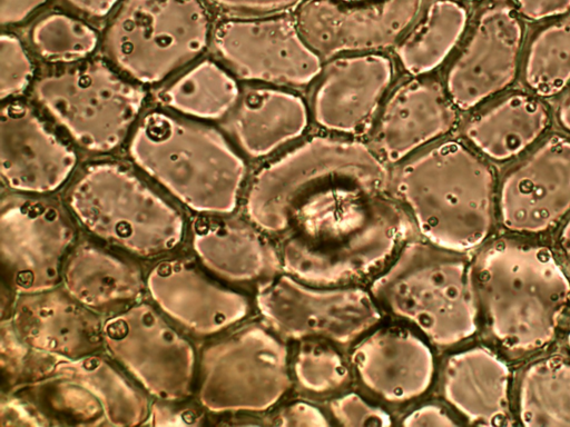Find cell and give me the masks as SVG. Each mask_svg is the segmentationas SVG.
<instances>
[{
  "label": "cell",
  "mask_w": 570,
  "mask_h": 427,
  "mask_svg": "<svg viewBox=\"0 0 570 427\" xmlns=\"http://www.w3.org/2000/svg\"><path fill=\"white\" fill-rule=\"evenodd\" d=\"M0 418L2 426H41L48 420L26 398L9 394L2 397Z\"/></svg>",
  "instance_id": "42"
},
{
  "label": "cell",
  "mask_w": 570,
  "mask_h": 427,
  "mask_svg": "<svg viewBox=\"0 0 570 427\" xmlns=\"http://www.w3.org/2000/svg\"><path fill=\"white\" fill-rule=\"evenodd\" d=\"M35 93L77 145L98 153L124 141L145 101L139 87L101 61L47 76L38 81Z\"/></svg>",
  "instance_id": "10"
},
{
  "label": "cell",
  "mask_w": 570,
  "mask_h": 427,
  "mask_svg": "<svg viewBox=\"0 0 570 427\" xmlns=\"http://www.w3.org/2000/svg\"><path fill=\"white\" fill-rule=\"evenodd\" d=\"M33 76V66L20 40L11 33L0 38V98L21 93Z\"/></svg>",
  "instance_id": "37"
},
{
  "label": "cell",
  "mask_w": 570,
  "mask_h": 427,
  "mask_svg": "<svg viewBox=\"0 0 570 427\" xmlns=\"http://www.w3.org/2000/svg\"><path fill=\"white\" fill-rule=\"evenodd\" d=\"M567 345L570 349V326H569V329H568V332H567Z\"/></svg>",
  "instance_id": "50"
},
{
  "label": "cell",
  "mask_w": 570,
  "mask_h": 427,
  "mask_svg": "<svg viewBox=\"0 0 570 427\" xmlns=\"http://www.w3.org/2000/svg\"><path fill=\"white\" fill-rule=\"evenodd\" d=\"M291 373L303 393L324 397L344 389L352 377V366L337 347L324 339H305L291 358Z\"/></svg>",
  "instance_id": "35"
},
{
  "label": "cell",
  "mask_w": 570,
  "mask_h": 427,
  "mask_svg": "<svg viewBox=\"0 0 570 427\" xmlns=\"http://www.w3.org/2000/svg\"><path fill=\"white\" fill-rule=\"evenodd\" d=\"M368 290L380 308L439 348L458 345L478 330L472 266L460 254L428 241L404 242Z\"/></svg>",
  "instance_id": "6"
},
{
  "label": "cell",
  "mask_w": 570,
  "mask_h": 427,
  "mask_svg": "<svg viewBox=\"0 0 570 427\" xmlns=\"http://www.w3.org/2000/svg\"><path fill=\"white\" fill-rule=\"evenodd\" d=\"M161 98L179 113L214 120L235 108L239 100V88L219 64L204 60L174 81Z\"/></svg>",
  "instance_id": "32"
},
{
  "label": "cell",
  "mask_w": 570,
  "mask_h": 427,
  "mask_svg": "<svg viewBox=\"0 0 570 427\" xmlns=\"http://www.w3.org/2000/svg\"><path fill=\"white\" fill-rule=\"evenodd\" d=\"M549 119L540 99L514 93L471 119L464 133L488 158L505 161L532 145L547 129Z\"/></svg>",
  "instance_id": "29"
},
{
  "label": "cell",
  "mask_w": 570,
  "mask_h": 427,
  "mask_svg": "<svg viewBox=\"0 0 570 427\" xmlns=\"http://www.w3.org/2000/svg\"><path fill=\"white\" fill-rule=\"evenodd\" d=\"M392 79L393 63L380 53L330 59L313 96L315 121L335 132H361L376 115Z\"/></svg>",
  "instance_id": "21"
},
{
  "label": "cell",
  "mask_w": 570,
  "mask_h": 427,
  "mask_svg": "<svg viewBox=\"0 0 570 427\" xmlns=\"http://www.w3.org/2000/svg\"><path fill=\"white\" fill-rule=\"evenodd\" d=\"M71 8L91 18H104L118 0H65Z\"/></svg>",
  "instance_id": "47"
},
{
  "label": "cell",
  "mask_w": 570,
  "mask_h": 427,
  "mask_svg": "<svg viewBox=\"0 0 570 427\" xmlns=\"http://www.w3.org/2000/svg\"><path fill=\"white\" fill-rule=\"evenodd\" d=\"M503 227L520 235L553 229L570 214V139L552 136L504 176L499 193Z\"/></svg>",
  "instance_id": "17"
},
{
  "label": "cell",
  "mask_w": 570,
  "mask_h": 427,
  "mask_svg": "<svg viewBox=\"0 0 570 427\" xmlns=\"http://www.w3.org/2000/svg\"><path fill=\"white\" fill-rule=\"evenodd\" d=\"M389 170L366 145L317 136L254 176L245 198L249 222L283 236L297 220L354 197L385 193Z\"/></svg>",
  "instance_id": "1"
},
{
  "label": "cell",
  "mask_w": 570,
  "mask_h": 427,
  "mask_svg": "<svg viewBox=\"0 0 570 427\" xmlns=\"http://www.w3.org/2000/svg\"><path fill=\"white\" fill-rule=\"evenodd\" d=\"M30 38L36 51L51 62L81 60L98 43V34L88 23L63 12H51L38 20Z\"/></svg>",
  "instance_id": "36"
},
{
  "label": "cell",
  "mask_w": 570,
  "mask_h": 427,
  "mask_svg": "<svg viewBox=\"0 0 570 427\" xmlns=\"http://www.w3.org/2000/svg\"><path fill=\"white\" fill-rule=\"evenodd\" d=\"M415 230L385 193L358 196L295 221L282 236V270L312 286H343L377 270Z\"/></svg>",
  "instance_id": "3"
},
{
  "label": "cell",
  "mask_w": 570,
  "mask_h": 427,
  "mask_svg": "<svg viewBox=\"0 0 570 427\" xmlns=\"http://www.w3.org/2000/svg\"><path fill=\"white\" fill-rule=\"evenodd\" d=\"M31 357V349L13 330L9 319L1 320V367L9 386L17 388L23 383Z\"/></svg>",
  "instance_id": "39"
},
{
  "label": "cell",
  "mask_w": 570,
  "mask_h": 427,
  "mask_svg": "<svg viewBox=\"0 0 570 427\" xmlns=\"http://www.w3.org/2000/svg\"><path fill=\"white\" fill-rule=\"evenodd\" d=\"M48 377L63 378L89 390L101 403L108 425L134 426L148 418L147 393L102 356L68 359L48 355L38 380Z\"/></svg>",
  "instance_id": "28"
},
{
  "label": "cell",
  "mask_w": 570,
  "mask_h": 427,
  "mask_svg": "<svg viewBox=\"0 0 570 427\" xmlns=\"http://www.w3.org/2000/svg\"><path fill=\"white\" fill-rule=\"evenodd\" d=\"M352 370L362 386L389 404H405L432 386L435 359L426 340L402 326H384L357 340Z\"/></svg>",
  "instance_id": "20"
},
{
  "label": "cell",
  "mask_w": 570,
  "mask_h": 427,
  "mask_svg": "<svg viewBox=\"0 0 570 427\" xmlns=\"http://www.w3.org/2000/svg\"><path fill=\"white\" fill-rule=\"evenodd\" d=\"M26 398L49 421L68 420L72 425H108L101 403L89 390L70 380L48 377L20 386ZM17 389V388H16Z\"/></svg>",
  "instance_id": "34"
},
{
  "label": "cell",
  "mask_w": 570,
  "mask_h": 427,
  "mask_svg": "<svg viewBox=\"0 0 570 427\" xmlns=\"http://www.w3.org/2000/svg\"><path fill=\"white\" fill-rule=\"evenodd\" d=\"M518 415L529 427L570 426V360L550 356L523 369L518 385Z\"/></svg>",
  "instance_id": "31"
},
{
  "label": "cell",
  "mask_w": 570,
  "mask_h": 427,
  "mask_svg": "<svg viewBox=\"0 0 570 427\" xmlns=\"http://www.w3.org/2000/svg\"><path fill=\"white\" fill-rule=\"evenodd\" d=\"M132 161L195 212L235 210L246 177L243 158L217 130L155 110L129 143Z\"/></svg>",
  "instance_id": "5"
},
{
  "label": "cell",
  "mask_w": 570,
  "mask_h": 427,
  "mask_svg": "<svg viewBox=\"0 0 570 427\" xmlns=\"http://www.w3.org/2000/svg\"><path fill=\"white\" fill-rule=\"evenodd\" d=\"M8 319L19 339L38 352L75 359L104 347L100 315L62 287L17 295Z\"/></svg>",
  "instance_id": "22"
},
{
  "label": "cell",
  "mask_w": 570,
  "mask_h": 427,
  "mask_svg": "<svg viewBox=\"0 0 570 427\" xmlns=\"http://www.w3.org/2000/svg\"><path fill=\"white\" fill-rule=\"evenodd\" d=\"M390 186L425 241L456 254L480 247L494 226L495 178L459 141H445L404 163Z\"/></svg>",
  "instance_id": "4"
},
{
  "label": "cell",
  "mask_w": 570,
  "mask_h": 427,
  "mask_svg": "<svg viewBox=\"0 0 570 427\" xmlns=\"http://www.w3.org/2000/svg\"><path fill=\"white\" fill-rule=\"evenodd\" d=\"M335 1L352 2V1H364V0H335Z\"/></svg>",
  "instance_id": "51"
},
{
  "label": "cell",
  "mask_w": 570,
  "mask_h": 427,
  "mask_svg": "<svg viewBox=\"0 0 570 427\" xmlns=\"http://www.w3.org/2000/svg\"><path fill=\"white\" fill-rule=\"evenodd\" d=\"M198 374V403L214 414L266 411L293 384L287 345L258 321L204 347Z\"/></svg>",
  "instance_id": "8"
},
{
  "label": "cell",
  "mask_w": 570,
  "mask_h": 427,
  "mask_svg": "<svg viewBox=\"0 0 570 427\" xmlns=\"http://www.w3.org/2000/svg\"><path fill=\"white\" fill-rule=\"evenodd\" d=\"M423 0H301L295 20L322 59L379 50L399 42L421 11Z\"/></svg>",
  "instance_id": "15"
},
{
  "label": "cell",
  "mask_w": 570,
  "mask_h": 427,
  "mask_svg": "<svg viewBox=\"0 0 570 427\" xmlns=\"http://www.w3.org/2000/svg\"><path fill=\"white\" fill-rule=\"evenodd\" d=\"M331 416L342 426H391V415L383 408L366 401L356 393H347L328 405Z\"/></svg>",
  "instance_id": "38"
},
{
  "label": "cell",
  "mask_w": 570,
  "mask_h": 427,
  "mask_svg": "<svg viewBox=\"0 0 570 427\" xmlns=\"http://www.w3.org/2000/svg\"><path fill=\"white\" fill-rule=\"evenodd\" d=\"M68 205L92 236L140 258L165 256L185 236L177 208L118 163L86 167L68 192Z\"/></svg>",
  "instance_id": "7"
},
{
  "label": "cell",
  "mask_w": 570,
  "mask_h": 427,
  "mask_svg": "<svg viewBox=\"0 0 570 427\" xmlns=\"http://www.w3.org/2000/svg\"><path fill=\"white\" fill-rule=\"evenodd\" d=\"M214 6L229 12L246 14H266L277 12L293 6L301 0H208Z\"/></svg>",
  "instance_id": "43"
},
{
  "label": "cell",
  "mask_w": 570,
  "mask_h": 427,
  "mask_svg": "<svg viewBox=\"0 0 570 427\" xmlns=\"http://www.w3.org/2000/svg\"><path fill=\"white\" fill-rule=\"evenodd\" d=\"M510 383L507 364L491 349L474 346L448 357L441 394L469 424L498 426L509 419Z\"/></svg>",
  "instance_id": "25"
},
{
  "label": "cell",
  "mask_w": 570,
  "mask_h": 427,
  "mask_svg": "<svg viewBox=\"0 0 570 427\" xmlns=\"http://www.w3.org/2000/svg\"><path fill=\"white\" fill-rule=\"evenodd\" d=\"M521 17L538 21L558 18L570 10V0H513Z\"/></svg>",
  "instance_id": "44"
},
{
  "label": "cell",
  "mask_w": 570,
  "mask_h": 427,
  "mask_svg": "<svg viewBox=\"0 0 570 427\" xmlns=\"http://www.w3.org/2000/svg\"><path fill=\"white\" fill-rule=\"evenodd\" d=\"M523 33L521 16L510 1L483 6L446 75L445 90L456 108L469 110L513 82Z\"/></svg>",
  "instance_id": "16"
},
{
  "label": "cell",
  "mask_w": 570,
  "mask_h": 427,
  "mask_svg": "<svg viewBox=\"0 0 570 427\" xmlns=\"http://www.w3.org/2000/svg\"><path fill=\"white\" fill-rule=\"evenodd\" d=\"M155 306L195 337H210L245 319L252 311L247 296L208 278L191 260L166 258L146 276Z\"/></svg>",
  "instance_id": "18"
},
{
  "label": "cell",
  "mask_w": 570,
  "mask_h": 427,
  "mask_svg": "<svg viewBox=\"0 0 570 427\" xmlns=\"http://www.w3.org/2000/svg\"><path fill=\"white\" fill-rule=\"evenodd\" d=\"M75 239L70 218L55 202L28 196L4 197L0 209L4 286L16 295L58 287Z\"/></svg>",
  "instance_id": "13"
},
{
  "label": "cell",
  "mask_w": 570,
  "mask_h": 427,
  "mask_svg": "<svg viewBox=\"0 0 570 427\" xmlns=\"http://www.w3.org/2000/svg\"><path fill=\"white\" fill-rule=\"evenodd\" d=\"M558 244H559L562 256L570 265V218L563 225V227L559 234Z\"/></svg>",
  "instance_id": "48"
},
{
  "label": "cell",
  "mask_w": 570,
  "mask_h": 427,
  "mask_svg": "<svg viewBox=\"0 0 570 427\" xmlns=\"http://www.w3.org/2000/svg\"><path fill=\"white\" fill-rule=\"evenodd\" d=\"M527 87L539 97L559 93L570 82V19L539 28L530 40L523 71Z\"/></svg>",
  "instance_id": "33"
},
{
  "label": "cell",
  "mask_w": 570,
  "mask_h": 427,
  "mask_svg": "<svg viewBox=\"0 0 570 427\" xmlns=\"http://www.w3.org/2000/svg\"><path fill=\"white\" fill-rule=\"evenodd\" d=\"M48 0H0V22L13 26L22 22Z\"/></svg>",
  "instance_id": "46"
},
{
  "label": "cell",
  "mask_w": 570,
  "mask_h": 427,
  "mask_svg": "<svg viewBox=\"0 0 570 427\" xmlns=\"http://www.w3.org/2000/svg\"><path fill=\"white\" fill-rule=\"evenodd\" d=\"M455 123V106L446 90L436 81L413 79L386 101L374 143L386 161L396 162L446 135Z\"/></svg>",
  "instance_id": "24"
},
{
  "label": "cell",
  "mask_w": 570,
  "mask_h": 427,
  "mask_svg": "<svg viewBox=\"0 0 570 427\" xmlns=\"http://www.w3.org/2000/svg\"><path fill=\"white\" fill-rule=\"evenodd\" d=\"M214 42L219 57L246 80L305 86L318 77L323 67L295 18L287 16L223 21Z\"/></svg>",
  "instance_id": "14"
},
{
  "label": "cell",
  "mask_w": 570,
  "mask_h": 427,
  "mask_svg": "<svg viewBox=\"0 0 570 427\" xmlns=\"http://www.w3.org/2000/svg\"><path fill=\"white\" fill-rule=\"evenodd\" d=\"M558 121L560 126L570 133V93L562 101L558 110Z\"/></svg>",
  "instance_id": "49"
},
{
  "label": "cell",
  "mask_w": 570,
  "mask_h": 427,
  "mask_svg": "<svg viewBox=\"0 0 570 427\" xmlns=\"http://www.w3.org/2000/svg\"><path fill=\"white\" fill-rule=\"evenodd\" d=\"M271 424L277 426H328L326 415L316 406L296 400L292 401L271 416Z\"/></svg>",
  "instance_id": "41"
},
{
  "label": "cell",
  "mask_w": 570,
  "mask_h": 427,
  "mask_svg": "<svg viewBox=\"0 0 570 427\" xmlns=\"http://www.w3.org/2000/svg\"><path fill=\"white\" fill-rule=\"evenodd\" d=\"M209 30L202 0H124L107 27L105 48L129 77L154 85L196 59Z\"/></svg>",
  "instance_id": "9"
},
{
  "label": "cell",
  "mask_w": 570,
  "mask_h": 427,
  "mask_svg": "<svg viewBox=\"0 0 570 427\" xmlns=\"http://www.w3.org/2000/svg\"><path fill=\"white\" fill-rule=\"evenodd\" d=\"M160 310L146 301L104 321V347L135 381L159 400H185L194 391L197 358Z\"/></svg>",
  "instance_id": "12"
},
{
  "label": "cell",
  "mask_w": 570,
  "mask_h": 427,
  "mask_svg": "<svg viewBox=\"0 0 570 427\" xmlns=\"http://www.w3.org/2000/svg\"><path fill=\"white\" fill-rule=\"evenodd\" d=\"M190 241L200 264L229 284L259 289L283 271L279 250L252 222L202 217Z\"/></svg>",
  "instance_id": "23"
},
{
  "label": "cell",
  "mask_w": 570,
  "mask_h": 427,
  "mask_svg": "<svg viewBox=\"0 0 570 427\" xmlns=\"http://www.w3.org/2000/svg\"><path fill=\"white\" fill-rule=\"evenodd\" d=\"M403 426H456L459 421L441 405L425 404L402 418Z\"/></svg>",
  "instance_id": "45"
},
{
  "label": "cell",
  "mask_w": 570,
  "mask_h": 427,
  "mask_svg": "<svg viewBox=\"0 0 570 427\" xmlns=\"http://www.w3.org/2000/svg\"><path fill=\"white\" fill-rule=\"evenodd\" d=\"M487 328L507 351L541 350L556 338L570 306V278L547 246L500 239L472 266Z\"/></svg>",
  "instance_id": "2"
},
{
  "label": "cell",
  "mask_w": 570,
  "mask_h": 427,
  "mask_svg": "<svg viewBox=\"0 0 570 427\" xmlns=\"http://www.w3.org/2000/svg\"><path fill=\"white\" fill-rule=\"evenodd\" d=\"M468 20L461 1H432L420 22L397 42L395 51L402 67L414 76L434 70L459 42Z\"/></svg>",
  "instance_id": "30"
},
{
  "label": "cell",
  "mask_w": 570,
  "mask_h": 427,
  "mask_svg": "<svg viewBox=\"0 0 570 427\" xmlns=\"http://www.w3.org/2000/svg\"><path fill=\"white\" fill-rule=\"evenodd\" d=\"M77 165L75 151L28 106L11 102L0 116V171L12 190L43 195L56 191Z\"/></svg>",
  "instance_id": "19"
},
{
  "label": "cell",
  "mask_w": 570,
  "mask_h": 427,
  "mask_svg": "<svg viewBox=\"0 0 570 427\" xmlns=\"http://www.w3.org/2000/svg\"><path fill=\"white\" fill-rule=\"evenodd\" d=\"M255 304L264 322L282 338L324 339L341 347L355 344L382 317L370 290L312 286L285 272L257 289Z\"/></svg>",
  "instance_id": "11"
},
{
  "label": "cell",
  "mask_w": 570,
  "mask_h": 427,
  "mask_svg": "<svg viewBox=\"0 0 570 427\" xmlns=\"http://www.w3.org/2000/svg\"><path fill=\"white\" fill-rule=\"evenodd\" d=\"M183 400H159L150 404L146 424L154 426L200 425L203 414L199 409L181 405Z\"/></svg>",
  "instance_id": "40"
},
{
  "label": "cell",
  "mask_w": 570,
  "mask_h": 427,
  "mask_svg": "<svg viewBox=\"0 0 570 427\" xmlns=\"http://www.w3.org/2000/svg\"><path fill=\"white\" fill-rule=\"evenodd\" d=\"M61 284L82 306L109 316L141 301L147 291L146 278L135 262L90 241L73 246Z\"/></svg>",
  "instance_id": "26"
},
{
  "label": "cell",
  "mask_w": 570,
  "mask_h": 427,
  "mask_svg": "<svg viewBox=\"0 0 570 427\" xmlns=\"http://www.w3.org/2000/svg\"><path fill=\"white\" fill-rule=\"evenodd\" d=\"M307 122V108L301 97L274 88H254L239 97L230 127L243 151L261 158L299 137Z\"/></svg>",
  "instance_id": "27"
}]
</instances>
